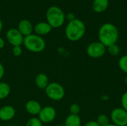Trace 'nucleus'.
Wrapping results in <instances>:
<instances>
[{
    "label": "nucleus",
    "instance_id": "1",
    "mask_svg": "<svg viewBox=\"0 0 127 126\" xmlns=\"http://www.w3.org/2000/svg\"><path fill=\"white\" fill-rule=\"evenodd\" d=\"M119 38V31L118 27L112 23H105L101 25L98 30L99 42L106 48L116 44Z\"/></svg>",
    "mask_w": 127,
    "mask_h": 126
},
{
    "label": "nucleus",
    "instance_id": "2",
    "mask_svg": "<svg viewBox=\"0 0 127 126\" xmlns=\"http://www.w3.org/2000/svg\"><path fill=\"white\" fill-rule=\"evenodd\" d=\"M86 27L83 21L79 19H74L68 22L65 27V34L66 38L71 42L80 40L86 33Z\"/></svg>",
    "mask_w": 127,
    "mask_h": 126
},
{
    "label": "nucleus",
    "instance_id": "3",
    "mask_svg": "<svg viewBox=\"0 0 127 126\" xmlns=\"http://www.w3.org/2000/svg\"><path fill=\"white\" fill-rule=\"evenodd\" d=\"M47 22L52 28H58L63 25L65 21V14L63 10L57 6H51L46 11Z\"/></svg>",
    "mask_w": 127,
    "mask_h": 126
},
{
    "label": "nucleus",
    "instance_id": "4",
    "mask_svg": "<svg viewBox=\"0 0 127 126\" xmlns=\"http://www.w3.org/2000/svg\"><path fill=\"white\" fill-rule=\"evenodd\" d=\"M23 45L25 48L32 53H40L43 51L46 47V43L42 36L32 33L24 37Z\"/></svg>",
    "mask_w": 127,
    "mask_h": 126
},
{
    "label": "nucleus",
    "instance_id": "5",
    "mask_svg": "<svg viewBox=\"0 0 127 126\" xmlns=\"http://www.w3.org/2000/svg\"><path fill=\"white\" fill-rule=\"evenodd\" d=\"M45 93L50 100L54 101H60L65 95L63 86L58 82H50L45 88Z\"/></svg>",
    "mask_w": 127,
    "mask_h": 126
},
{
    "label": "nucleus",
    "instance_id": "6",
    "mask_svg": "<svg viewBox=\"0 0 127 126\" xmlns=\"http://www.w3.org/2000/svg\"><path fill=\"white\" fill-rule=\"evenodd\" d=\"M106 52V47L100 42H93L90 43L86 48V53L88 56L93 59L102 57L104 56Z\"/></svg>",
    "mask_w": 127,
    "mask_h": 126
},
{
    "label": "nucleus",
    "instance_id": "7",
    "mask_svg": "<svg viewBox=\"0 0 127 126\" xmlns=\"http://www.w3.org/2000/svg\"><path fill=\"white\" fill-rule=\"evenodd\" d=\"M111 120L118 126H127V111L121 108H115L111 112Z\"/></svg>",
    "mask_w": 127,
    "mask_h": 126
},
{
    "label": "nucleus",
    "instance_id": "8",
    "mask_svg": "<svg viewBox=\"0 0 127 126\" xmlns=\"http://www.w3.org/2000/svg\"><path fill=\"white\" fill-rule=\"evenodd\" d=\"M57 117V111L55 108L51 105H47L42 108L38 118L42 123H50L53 122Z\"/></svg>",
    "mask_w": 127,
    "mask_h": 126
},
{
    "label": "nucleus",
    "instance_id": "9",
    "mask_svg": "<svg viewBox=\"0 0 127 126\" xmlns=\"http://www.w3.org/2000/svg\"><path fill=\"white\" fill-rule=\"evenodd\" d=\"M6 39L10 45L14 46H21L23 44L24 36L17 28H10L6 33Z\"/></svg>",
    "mask_w": 127,
    "mask_h": 126
},
{
    "label": "nucleus",
    "instance_id": "10",
    "mask_svg": "<svg viewBox=\"0 0 127 126\" xmlns=\"http://www.w3.org/2000/svg\"><path fill=\"white\" fill-rule=\"evenodd\" d=\"M16 115V110L12 105H4L0 108V120L8 122L13 119Z\"/></svg>",
    "mask_w": 127,
    "mask_h": 126
},
{
    "label": "nucleus",
    "instance_id": "11",
    "mask_svg": "<svg viewBox=\"0 0 127 126\" xmlns=\"http://www.w3.org/2000/svg\"><path fill=\"white\" fill-rule=\"evenodd\" d=\"M25 110L31 116L33 117H36L39 115L41 109H42V106L41 104L34 100H28L26 104H25Z\"/></svg>",
    "mask_w": 127,
    "mask_h": 126
},
{
    "label": "nucleus",
    "instance_id": "12",
    "mask_svg": "<svg viewBox=\"0 0 127 126\" xmlns=\"http://www.w3.org/2000/svg\"><path fill=\"white\" fill-rule=\"evenodd\" d=\"M17 29L22 34V36L24 37L32 34L33 31V27L31 22L28 19L21 20L19 22Z\"/></svg>",
    "mask_w": 127,
    "mask_h": 126
},
{
    "label": "nucleus",
    "instance_id": "13",
    "mask_svg": "<svg viewBox=\"0 0 127 126\" xmlns=\"http://www.w3.org/2000/svg\"><path fill=\"white\" fill-rule=\"evenodd\" d=\"M52 30L51 26L47 22H41L37 23L33 27V31L35 34L42 36L48 34Z\"/></svg>",
    "mask_w": 127,
    "mask_h": 126
},
{
    "label": "nucleus",
    "instance_id": "14",
    "mask_svg": "<svg viewBox=\"0 0 127 126\" xmlns=\"http://www.w3.org/2000/svg\"><path fill=\"white\" fill-rule=\"evenodd\" d=\"M109 0H94L92 2V9L95 13H100L105 12L109 7Z\"/></svg>",
    "mask_w": 127,
    "mask_h": 126
},
{
    "label": "nucleus",
    "instance_id": "15",
    "mask_svg": "<svg viewBox=\"0 0 127 126\" xmlns=\"http://www.w3.org/2000/svg\"><path fill=\"white\" fill-rule=\"evenodd\" d=\"M49 83L50 82H49L48 76L45 74L40 73L36 75L35 78V84L38 88L45 90Z\"/></svg>",
    "mask_w": 127,
    "mask_h": 126
},
{
    "label": "nucleus",
    "instance_id": "16",
    "mask_svg": "<svg viewBox=\"0 0 127 126\" xmlns=\"http://www.w3.org/2000/svg\"><path fill=\"white\" fill-rule=\"evenodd\" d=\"M81 118L79 115L69 114L65 120V126H81Z\"/></svg>",
    "mask_w": 127,
    "mask_h": 126
},
{
    "label": "nucleus",
    "instance_id": "17",
    "mask_svg": "<svg viewBox=\"0 0 127 126\" xmlns=\"http://www.w3.org/2000/svg\"><path fill=\"white\" fill-rule=\"evenodd\" d=\"M10 94V86L4 82H0V100L6 99Z\"/></svg>",
    "mask_w": 127,
    "mask_h": 126
},
{
    "label": "nucleus",
    "instance_id": "18",
    "mask_svg": "<svg viewBox=\"0 0 127 126\" xmlns=\"http://www.w3.org/2000/svg\"><path fill=\"white\" fill-rule=\"evenodd\" d=\"M106 51H108V53L112 56H118L121 53V49L120 47L117 45V44H114L112 45L109 47L106 48Z\"/></svg>",
    "mask_w": 127,
    "mask_h": 126
},
{
    "label": "nucleus",
    "instance_id": "19",
    "mask_svg": "<svg viewBox=\"0 0 127 126\" xmlns=\"http://www.w3.org/2000/svg\"><path fill=\"white\" fill-rule=\"evenodd\" d=\"M97 123L100 126H106L108 124L110 123V120L109 117L104 114H100L97 117Z\"/></svg>",
    "mask_w": 127,
    "mask_h": 126
},
{
    "label": "nucleus",
    "instance_id": "20",
    "mask_svg": "<svg viewBox=\"0 0 127 126\" xmlns=\"http://www.w3.org/2000/svg\"><path fill=\"white\" fill-rule=\"evenodd\" d=\"M118 66L120 69L127 74V54L122 56L118 60Z\"/></svg>",
    "mask_w": 127,
    "mask_h": 126
},
{
    "label": "nucleus",
    "instance_id": "21",
    "mask_svg": "<svg viewBox=\"0 0 127 126\" xmlns=\"http://www.w3.org/2000/svg\"><path fill=\"white\" fill-rule=\"evenodd\" d=\"M25 126H43V123L39 120L38 117H33L27 121Z\"/></svg>",
    "mask_w": 127,
    "mask_h": 126
},
{
    "label": "nucleus",
    "instance_id": "22",
    "mask_svg": "<svg viewBox=\"0 0 127 126\" xmlns=\"http://www.w3.org/2000/svg\"><path fill=\"white\" fill-rule=\"evenodd\" d=\"M69 112H70V114L79 115L80 112V106L77 103L71 104L69 107Z\"/></svg>",
    "mask_w": 127,
    "mask_h": 126
},
{
    "label": "nucleus",
    "instance_id": "23",
    "mask_svg": "<svg viewBox=\"0 0 127 126\" xmlns=\"http://www.w3.org/2000/svg\"><path fill=\"white\" fill-rule=\"evenodd\" d=\"M12 53L14 56H20L22 53V49L21 46H14L12 49Z\"/></svg>",
    "mask_w": 127,
    "mask_h": 126
},
{
    "label": "nucleus",
    "instance_id": "24",
    "mask_svg": "<svg viewBox=\"0 0 127 126\" xmlns=\"http://www.w3.org/2000/svg\"><path fill=\"white\" fill-rule=\"evenodd\" d=\"M121 105L122 108L127 111V91L121 97Z\"/></svg>",
    "mask_w": 127,
    "mask_h": 126
},
{
    "label": "nucleus",
    "instance_id": "25",
    "mask_svg": "<svg viewBox=\"0 0 127 126\" xmlns=\"http://www.w3.org/2000/svg\"><path fill=\"white\" fill-rule=\"evenodd\" d=\"M4 65L0 62V82L1 80V79L3 78L4 75Z\"/></svg>",
    "mask_w": 127,
    "mask_h": 126
},
{
    "label": "nucleus",
    "instance_id": "26",
    "mask_svg": "<svg viewBox=\"0 0 127 126\" xmlns=\"http://www.w3.org/2000/svg\"><path fill=\"white\" fill-rule=\"evenodd\" d=\"M84 126H100L97 123V121H89L88 123H86Z\"/></svg>",
    "mask_w": 127,
    "mask_h": 126
},
{
    "label": "nucleus",
    "instance_id": "27",
    "mask_svg": "<svg viewBox=\"0 0 127 126\" xmlns=\"http://www.w3.org/2000/svg\"><path fill=\"white\" fill-rule=\"evenodd\" d=\"M65 19H67L68 20V22H70V21L74 20L75 18H74V15L73 13H68V14H67V15L65 16Z\"/></svg>",
    "mask_w": 127,
    "mask_h": 126
},
{
    "label": "nucleus",
    "instance_id": "28",
    "mask_svg": "<svg viewBox=\"0 0 127 126\" xmlns=\"http://www.w3.org/2000/svg\"><path fill=\"white\" fill-rule=\"evenodd\" d=\"M4 45H5V42H4V39L1 38V37H0V50L2 49V48H4Z\"/></svg>",
    "mask_w": 127,
    "mask_h": 126
},
{
    "label": "nucleus",
    "instance_id": "29",
    "mask_svg": "<svg viewBox=\"0 0 127 126\" xmlns=\"http://www.w3.org/2000/svg\"><path fill=\"white\" fill-rule=\"evenodd\" d=\"M2 27H3V24H2L1 20L0 19V34H1V30H2Z\"/></svg>",
    "mask_w": 127,
    "mask_h": 126
},
{
    "label": "nucleus",
    "instance_id": "30",
    "mask_svg": "<svg viewBox=\"0 0 127 126\" xmlns=\"http://www.w3.org/2000/svg\"><path fill=\"white\" fill-rule=\"evenodd\" d=\"M116 126V125H115V124H113V123H109V124H108L107 126Z\"/></svg>",
    "mask_w": 127,
    "mask_h": 126
},
{
    "label": "nucleus",
    "instance_id": "31",
    "mask_svg": "<svg viewBox=\"0 0 127 126\" xmlns=\"http://www.w3.org/2000/svg\"><path fill=\"white\" fill-rule=\"evenodd\" d=\"M102 99H103V100H108V99H109V97H107V96H105L104 97H102Z\"/></svg>",
    "mask_w": 127,
    "mask_h": 126
},
{
    "label": "nucleus",
    "instance_id": "32",
    "mask_svg": "<svg viewBox=\"0 0 127 126\" xmlns=\"http://www.w3.org/2000/svg\"><path fill=\"white\" fill-rule=\"evenodd\" d=\"M125 83H126V85H127V76H126V77H125Z\"/></svg>",
    "mask_w": 127,
    "mask_h": 126
},
{
    "label": "nucleus",
    "instance_id": "33",
    "mask_svg": "<svg viewBox=\"0 0 127 126\" xmlns=\"http://www.w3.org/2000/svg\"><path fill=\"white\" fill-rule=\"evenodd\" d=\"M57 126H65V125H58Z\"/></svg>",
    "mask_w": 127,
    "mask_h": 126
},
{
    "label": "nucleus",
    "instance_id": "34",
    "mask_svg": "<svg viewBox=\"0 0 127 126\" xmlns=\"http://www.w3.org/2000/svg\"><path fill=\"white\" fill-rule=\"evenodd\" d=\"M14 126V125H11V126Z\"/></svg>",
    "mask_w": 127,
    "mask_h": 126
}]
</instances>
